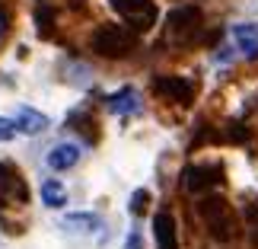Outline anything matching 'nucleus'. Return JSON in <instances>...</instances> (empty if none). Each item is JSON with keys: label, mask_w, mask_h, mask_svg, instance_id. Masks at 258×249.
<instances>
[{"label": "nucleus", "mask_w": 258, "mask_h": 249, "mask_svg": "<svg viewBox=\"0 0 258 249\" xmlns=\"http://www.w3.org/2000/svg\"><path fill=\"white\" fill-rule=\"evenodd\" d=\"M198 214L204 217V224H207V230H211L214 240L230 243L236 236V217H233L230 205H226L220 195H204L201 202H198Z\"/></svg>", "instance_id": "f257e3e1"}, {"label": "nucleus", "mask_w": 258, "mask_h": 249, "mask_svg": "<svg viewBox=\"0 0 258 249\" xmlns=\"http://www.w3.org/2000/svg\"><path fill=\"white\" fill-rule=\"evenodd\" d=\"M134 48V35L121 26H99L93 32V52L102 58H124Z\"/></svg>", "instance_id": "f03ea898"}, {"label": "nucleus", "mask_w": 258, "mask_h": 249, "mask_svg": "<svg viewBox=\"0 0 258 249\" xmlns=\"http://www.w3.org/2000/svg\"><path fill=\"white\" fill-rule=\"evenodd\" d=\"M185 188L191 195H201V192H207V188H214V185H220L223 182V166H207V163H201V166H188L185 169Z\"/></svg>", "instance_id": "7ed1b4c3"}, {"label": "nucleus", "mask_w": 258, "mask_h": 249, "mask_svg": "<svg viewBox=\"0 0 258 249\" xmlns=\"http://www.w3.org/2000/svg\"><path fill=\"white\" fill-rule=\"evenodd\" d=\"M198 29H201V10L198 7H178L169 13V32L178 42H191Z\"/></svg>", "instance_id": "20e7f679"}, {"label": "nucleus", "mask_w": 258, "mask_h": 249, "mask_svg": "<svg viewBox=\"0 0 258 249\" xmlns=\"http://www.w3.org/2000/svg\"><path fill=\"white\" fill-rule=\"evenodd\" d=\"M26 198H29V192H26L23 176H19L13 166L0 163V208L4 205H23Z\"/></svg>", "instance_id": "39448f33"}, {"label": "nucleus", "mask_w": 258, "mask_h": 249, "mask_svg": "<svg viewBox=\"0 0 258 249\" xmlns=\"http://www.w3.org/2000/svg\"><path fill=\"white\" fill-rule=\"evenodd\" d=\"M153 89L160 96L172 99V103H182V106H188L195 99V83L191 80H182V77H156Z\"/></svg>", "instance_id": "423d86ee"}, {"label": "nucleus", "mask_w": 258, "mask_h": 249, "mask_svg": "<svg viewBox=\"0 0 258 249\" xmlns=\"http://www.w3.org/2000/svg\"><path fill=\"white\" fill-rule=\"evenodd\" d=\"M13 122H16V131L19 134H29V137H35V134H42L48 125V115H42L38 109H29V106H19L16 109V115H13Z\"/></svg>", "instance_id": "0eeeda50"}, {"label": "nucleus", "mask_w": 258, "mask_h": 249, "mask_svg": "<svg viewBox=\"0 0 258 249\" xmlns=\"http://www.w3.org/2000/svg\"><path fill=\"white\" fill-rule=\"evenodd\" d=\"M45 163L54 169V173H64V169H74L80 163V144H54L48 151Z\"/></svg>", "instance_id": "6e6552de"}, {"label": "nucleus", "mask_w": 258, "mask_h": 249, "mask_svg": "<svg viewBox=\"0 0 258 249\" xmlns=\"http://www.w3.org/2000/svg\"><path fill=\"white\" fill-rule=\"evenodd\" d=\"M153 236H156V249H178L175 217L169 211H160L153 217Z\"/></svg>", "instance_id": "1a4fd4ad"}, {"label": "nucleus", "mask_w": 258, "mask_h": 249, "mask_svg": "<svg viewBox=\"0 0 258 249\" xmlns=\"http://www.w3.org/2000/svg\"><path fill=\"white\" fill-rule=\"evenodd\" d=\"M230 35H233L236 48H239L245 58H258V26H255V23H239V26H233Z\"/></svg>", "instance_id": "9d476101"}, {"label": "nucleus", "mask_w": 258, "mask_h": 249, "mask_svg": "<svg viewBox=\"0 0 258 249\" xmlns=\"http://www.w3.org/2000/svg\"><path fill=\"white\" fill-rule=\"evenodd\" d=\"M108 112H115V115H134V112H141L137 89L134 86H121L118 93H112V96H108Z\"/></svg>", "instance_id": "9b49d317"}, {"label": "nucleus", "mask_w": 258, "mask_h": 249, "mask_svg": "<svg viewBox=\"0 0 258 249\" xmlns=\"http://www.w3.org/2000/svg\"><path fill=\"white\" fill-rule=\"evenodd\" d=\"M42 202L48 208H64L67 205V188L57 182V179H45L42 182Z\"/></svg>", "instance_id": "f8f14e48"}, {"label": "nucleus", "mask_w": 258, "mask_h": 249, "mask_svg": "<svg viewBox=\"0 0 258 249\" xmlns=\"http://www.w3.org/2000/svg\"><path fill=\"white\" fill-rule=\"evenodd\" d=\"M99 224H102V221H99V214L83 211V214H67L61 227H64V230H96Z\"/></svg>", "instance_id": "ddd939ff"}, {"label": "nucleus", "mask_w": 258, "mask_h": 249, "mask_svg": "<svg viewBox=\"0 0 258 249\" xmlns=\"http://www.w3.org/2000/svg\"><path fill=\"white\" fill-rule=\"evenodd\" d=\"M112 7L118 10V13H124L127 19H134V16L147 13V10H153L150 0H112Z\"/></svg>", "instance_id": "4468645a"}, {"label": "nucleus", "mask_w": 258, "mask_h": 249, "mask_svg": "<svg viewBox=\"0 0 258 249\" xmlns=\"http://www.w3.org/2000/svg\"><path fill=\"white\" fill-rule=\"evenodd\" d=\"M147 202H150V192L147 188H137V192L131 195V205H127V211H131L134 217H141L147 211Z\"/></svg>", "instance_id": "2eb2a0df"}, {"label": "nucleus", "mask_w": 258, "mask_h": 249, "mask_svg": "<svg viewBox=\"0 0 258 249\" xmlns=\"http://www.w3.org/2000/svg\"><path fill=\"white\" fill-rule=\"evenodd\" d=\"M35 19H38V32H42V35H48V32H51V19H54L51 7H38Z\"/></svg>", "instance_id": "dca6fc26"}, {"label": "nucleus", "mask_w": 258, "mask_h": 249, "mask_svg": "<svg viewBox=\"0 0 258 249\" xmlns=\"http://www.w3.org/2000/svg\"><path fill=\"white\" fill-rule=\"evenodd\" d=\"M19 131H16V122H13V118H4V115H0V141H13V137H16Z\"/></svg>", "instance_id": "f3484780"}, {"label": "nucleus", "mask_w": 258, "mask_h": 249, "mask_svg": "<svg viewBox=\"0 0 258 249\" xmlns=\"http://www.w3.org/2000/svg\"><path fill=\"white\" fill-rule=\"evenodd\" d=\"M245 217H249V227H252V243L258 246V205H252L249 211H245Z\"/></svg>", "instance_id": "a211bd4d"}, {"label": "nucleus", "mask_w": 258, "mask_h": 249, "mask_svg": "<svg viewBox=\"0 0 258 249\" xmlns=\"http://www.w3.org/2000/svg\"><path fill=\"white\" fill-rule=\"evenodd\" d=\"M124 249H144V240H141V230H131L124 240Z\"/></svg>", "instance_id": "6ab92c4d"}, {"label": "nucleus", "mask_w": 258, "mask_h": 249, "mask_svg": "<svg viewBox=\"0 0 258 249\" xmlns=\"http://www.w3.org/2000/svg\"><path fill=\"white\" fill-rule=\"evenodd\" d=\"M230 137H233V141H249V131L236 125V128H230Z\"/></svg>", "instance_id": "aec40b11"}, {"label": "nucleus", "mask_w": 258, "mask_h": 249, "mask_svg": "<svg viewBox=\"0 0 258 249\" xmlns=\"http://www.w3.org/2000/svg\"><path fill=\"white\" fill-rule=\"evenodd\" d=\"M4 32H7V13L0 10V35H4Z\"/></svg>", "instance_id": "412c9836"}]
</instances>
